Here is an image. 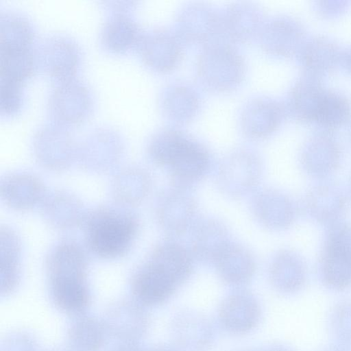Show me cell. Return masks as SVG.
Masks as SVG:
<instances>
[{
  "label": "cell",
  "instance_id": "cell-1",
  "mask_svg": "<svg viewBox=\"0 0 351 351\" xmlns=\"http://www.w3.org/2000/svg\"><path fill=\"white\" fill-rule=\"evenodd\" d=\"M82 225L88 248L105 259L126 254L139 230L136 215L124 206H99L86 213Z\"/></svg>",
  "mask_w": 351,
  "mask_h": 351
},
{
  "label": "cell",
  "instance_id": "cell-2",
  "mask_svg": "<svg viewBox=\"0 0 351 351\" xmlns=\"http://www.w3.org/2000/svg\"><path fill=\"white\" fill-rule=\"evenodd\" d=\"M88 261L85 250L77 242L64 241L56 244L46 260L50 294L64 295L89 289Z\"/></svg>",
  "mask_w": 351,
  "mask_h": 351
},
{
  "label": "cell",
  "instance_id": "cell-3",
  "mask_svg": "<svg viewBox=\"0 0 351 351\" xmlns=\"http://www.w3.org/2000/svg\"><path fill=\"white\" fill-rule=\"evenodd\" d=\"M319 276L327 287L351 286V225L337 222L328 227L319 263Z\"/></svg>",
  "mask_w": 351,
  "mask_h": 351
},
{
  "label": "cell",
  "instance_id": "cell-4",
  "mask_svg": "<svg viewBox=\"0 0 351 351\" xmlns=\"http://www.w3.org/2000/svg\"><path fill=\"white\" fill-rule=\"evenodd\" d=\"M262 173L263 166L258 157L245 152H237L221 162L217 173V183L224 195L239 198L258 185Z\"/></svg>",
  "mask_w": 351,
  "mask_h": 351
},
{
  "label": "cell",
  "instance_id": "cell-5",
  "mask_svg": "<svg viewBox=\"0 0 351 351\" xmlns=\"http://www.w3.org/2000/svg\"><path fill=\"white\" fill-rule=\"evenodd\" d=\"M210 158L199 143L183 134L168 166L173 186L189 189L208 173Z\"/></svg>",
  "mask_w": 351,
  "mask_h": 351
},
{
  "label": "cell",
  "instance_id": "cell-6",
  "mask_svg": "<svg viewBox=\"0 0 351 351\" xmlns=\"http://www.w3.org/2000/svg\"><path fill=\"white\" fill-rule=\"evenodd\" d=\"M196 203L187 189L173 186L162 193L156 206L157 221L171 236H180L191 227L196 215Z\"/></svg>",
  "mask_w": 351,
  "mask_h": 351
},
{
  "label": "cell",
  "instance_id": "cell-7",
  "mask_svg": "<svg viewBox=\"0 0 351 351\" xmlns=\"http://www.w3.org/2000/svg\"><path fill=\"white\" fill-rule=\"evenodd\" d=\"M179 287L160 266L148 259L132 277L134 300L143 306H154L168 300Z\"/></svg>",
  "mask_w": 351,
  "mask_h": 351
},
{
  "label": "cell",
  "instance_id": "cell-8",
  "mask_svg": "<svg viewBox=\"0 0 351 351\" xmlns=\"http://www.w3.org/2000/svg\"><path fill=\"white\" fill-rule=\"evenodd\" d=\"M103 322L108 334L125 343H135L146 333L149 318L136 301L121 300L108 308Z\"/></svg>",
  "mask_w": 351,
  "mask_h": 351
},
{
  "label": "cell",
  "instance_id": "cell-9",
  "mask_svg": "<svg viewBox=\"0 0 351 351\" xmlns=\"http://www.w3.org/2000/svg\"><path fill=\"white\" fill-rule=\"evenodd\" d=\"M348 206V197L341 187L319 183L308 191L303 200L306 215L316 222L330 226L340 221Z\"/></svg>",
  "mask_w": 351,
  "mask_h": 351
},
{
  "label": "cell",
  "instance_id": "cell-10",
  "mask_svg": "<svg viewBox=\"0 0 351 351\" xmlns=\"http://www.w3.org/2000/svg\"><path fill=\"white\" fill-rule=\"evenodd\" d=\"M252 210L263 226L272 230L288 228L296 216V207L291 199L273 189H263L254 195Z\"/></svg>",
  "mask_w": 351,
  "mask_h": 351
},
{
  "label": "cell",
  "instance_id": "cell-11",
  "mask_svg": "<svg viewBox=\"0 0 351 351\" xmlns=\"http://www.w3.org/2000/svg\"><path fill=\"white\" fill-rule=\"evenodd\" d=\"M171 331L174 343L183 351H205L214 339V328L210 320L191 310L182 311L174 317Z\"/></svg>",
  "mask_w": 351,
  "mask_h": 351
},
{
  "label": "cell",
  "instance_id": "cell-12",
  "mask_svg": "<svg viewBox=\"0 0 351 351\" xmlns=\"http://www.w3.org/2000/svg\"><path fill=\"white\" fill-rule=\"evenodd\" d=\"M218 315L221 324L227 331L242 335L258 325L261 308L252 293L240 291L232 293L223 300Z\"/></svg>",
  "mask_w": 351,
  "mask_h": 351
},
{
  "label": "cell",
  "instance_id": "cell-13",
  "mask_svg": "<svg viewBox=\"0 0 351 351\" xmlns=\"http://www.w3.org/2000/svg\"><path fill=\"white\" fill-rule=\"evenodd\" d=\"M340 160L339 145L326 134H319L309 139L300 156L303 171L316 178H324L332 174L338 168Z\"/></svg>",
  "mask_w": 351,
  "mask_h": 351
},
{
  "label": "cell",
  "instance_id": "cell-14",
  "mask_svg": "<svg viewBox=\"0 0 351 351\" xmlns=\"http://www.w3.org/2000/svg\"><path fill=\"white\" fill-rule=\"evenodd\" d=\"M46 195L43 183L30 173H12L1 180V199L8 206L16 210L34 208L42 204Z\"/></svg>",
  "mask_w": 351,
  "mask_h": 351
},
{
  "label": "cell",
  "instance_id": "cell-15",
  "mask_svg": "<svg viewBox=\"0 0 351 351\" xmlns=\"http://www.w3.org/2000/svg\"><path fill=\"white\" fill-rule=\"evenodd\" d=\"M269 276L272 286L279 292L292 293L300 290L306 279V267L301 256L283 250L272 258Z\"/></svg>",
  "mask_w": 351,
  "mask_h": 351
},
{
  "label": "cell",
  "instance_id": "cell-16",
  "mask_svg": "<svg viewBox=\"0 0 351 351\" xmlns=\"http://www.w3.org/2000/svg\"><path fill=\"white\" fill-rule=\"evenodd\" d=\"M230 243L229 232L222 222L213 218L206 219L194 228L191 253L203 263L214 264Z\"/></svg>",
  "mask_w": 351,
  "mask_h": 351
},
{
  "label": "cell",
  "instance_id": "cell-17",
  "mask_svg": "<svg viewBox=\"0 0 351 351\" xmlns=\"http://www.w3.org/2000/svg\"><path fill=\"white\" fill-rule=\"evenodd\" d=\"M41 206L45 221L58 229H68L82 224L86 214L82 202L65 191L47 193Z\"/></svg>",
  "mask_w": 351,
  "mask_h": 351
},
{
  "label": "cell",
  "instance_id": "cell-18",
  "mask_svg": "<svg viewBox=\"0 0 351 351\" xmlns=\"http://www.w3.org/2000/svg\"><path fill=\"white\" fill-rule=\"evenodd\" d=\"M221 279L230 285L249 282L256 270L254 258L245 247L230 243L214 263Z\"/></svg>",
  "mask_w": 351,
  "mask_h": 351
},
{
  "label": "cell",
  "instance_id": "cell-19",
  "mask_svg": "<svg viewBox=\"0 0 351 351\" xmlns=\"http://www.w3.org/2000/svg\"><path fill=\"white\" fill-rule=\"evenodd\" d=\"M149 260L160 266L180 286L191 276L193 270V256L182 245L167 241L157 245Z\"/></svg>",
  "mask_w": 351,
  "mask_h": 351
},
{
  "label": "cell",
  "instance_id": "cell-20",
  "mask_svg": "<svg viewBox=\"0 0 351 351\" xmlns=\"http://www.w3.org/2000/svg\"><path fill=\"white\" fill-rule=\"evenodd\" d=\"M1 293L8 295L14 291L21 279V241L16 232L6 226L1 227Z\"/></svg>",
  "mask_w": 351,
  "mask_h": 351
},
{
  "label": "cell",
  "instance_id": "cell-21",
  "mask_svg": "<svg viewBox=\"0 0 351 351\" xmlns=\"http://www.w3.org/2000/svg\"><path fill=\"white\" fill-rule=\"evenodd\" d=\"M151 178L143 169L131 167L120 171L112 182V194L123 206L136 205L143 201L151 189Z\"/></svg>",
  "mask_w": 351,
  "mask_h": 351
},
{
  "label": "cell",
  "instance_id": "cell-22",
  "mask_svg": "<svg viewBox=\"0 0 351 351\" xmlns=\"http://www.w3.org/2000/svg\"><path fill=\"white\" fill-rule=\"evenodd\" d=\"M108 335L103 321L91 316H80L69 328L68 344L72 351H99Z\"/></svg>",
  "mask_w": 351,
  "mask_h": 351
},
{
  "label": "cell",
  "instance_id": "cell-23",
  "mask_svg": "<svg viewBox=\"0 0 351 351\" xmlns=\"http://www.w3.org/2000/svg\"><path fill=\"white\" fill-rule=\"evenodd\" d=\"M350 113V103L346 96L335 91L325 90L314 120L325 126L335 127L347 121Z\"/></svg>",
  "mask_w": 351,
  "mask_h": 351
},
{
  "label": "cell",
  "instance_id": "cell-24",
  "mask_svg": "<svg viewBox=\"0 0 351 351\" xmlns=\"http://www.w3.org/2000/svg\"><path fill=\"white\" fill-rule=\"evenodd\" d=\"M2 80L21 83L34 69V58L27 47L1 49Z\"/></svg>",
  "mask_w": 351,
  "mask_h": 351
},
{
  "label": "cell",
  "instance_id": "cell-25",
  "mask_svg": "<svg viewBox=\"0 0 351 351\" xmlns=\"http://www.w3.org/2000/svg\"><path fill=\"white\" fill-rule=\"evenodd\" d=\"M325 89L317 82L304 80L294 88L291 104L296 115L305 120H314Z\"/></svg>",
  "mask_w": 351,
  "mask_h": 351
},
{
  "label": "cell",
  "instance_id": "cell-26",
  "mask_svg": "<svg viewBox=\"0 0 351 351\" xmlns=\"http://www.w3.org/2000/svg\"><path fill=\"white\" fill-rule=\"evenodd\" d=\"M134 24L124 16H117L104 28L103 40L109 49L120 51L128 49L136 38Z\"/></svg>",
  "mask_w": 351,
  "mask_h": 351
},
{
  "label": "cell",
  "instance_id": "cell-27",
  "mask_svg": "<svg viewBox=\"0 0 351 351\" xmlns=\"http://www.w3.org/2000/svg\"><path fill=\"white\" fill-rule=\"evenodd\" d=\"M337 56V49L334 43L324 38H317L306 46L304 61L310 69L317 71L332 67Z\"/></svg>",
  "mask_w": 351,
  "mask_h": 351
},
{
  "label": "cell",
  "instance_id": "cell-28",
  "mask_svg": "<svg viewBox=\"0 0 351 351\" xmlns=\"http://www.w3.org/2000/svg\"><path fill=\"white\" fill-rule=\"evenodd\" d=\"M20 16H5L1 24V49L27 47L30 27Z\"/></svg>",
  "mask_w": 351,
  "mask_h": 351
},
{
  "label": "cell",
  "instance_id": "cell-29",
  "mask_svg": "<svg viewBox=\"0 0 351 351\" xmlns=\"http://www.w3.org/2000/svg\"><path fill=\"white\" fill-rule=\"evenodd\" d=\"M332 329L342 340L351 342V301L339 304L332 313Z\"/></svg>",
  "mask_w": 351,
  "mask_h": 351
},
{
  "label": "cell",
  "instance_id": "cell-30",
  "mask_svg": "<svg viewBox=\"0 0 351 351\" xmlns=\"http://www.w3.org/2000/svg\"><path fill=\"white\" fill-rule=\"evenodd\" d=\"M21 101V83L1 79V109L5 113L16 111Z\"/></svg>",
  "mask_w": 351,
  "mask_h": 351
},
{
  "label": "cell",
  "instance_id": "cell-31",
  "mask_svg": "<svg viewBox=\"0 0 351 351\" xmlns=\"http://www.w3.org/2000/svg\"><path fill=\"white\" fill-rule=\"evenodd\" d=\"M1 351H36V343L27 335L15 333L5 339Z\"/></svg>",
  "mask_w": 351,
  "mask_h": 351
},
{
  "label": "cell",
  "instance_id": "cell-32",
  "mask_svg": "<svg viewBox=\"0 0 351 351\" xmlns=\"http://www.w3.org/2000/svg\"><path fill=\"white\" fill-rule=\"evenodd\" d=\"M112 351H146L137 347L135 343H124Z\"/></svg>",
  "mask_w": 351,
  "mask_h": 351
},
{
  "label": "cell",
  "instance_id": "cell-33",
  "mask_svg": "<svg viewBox=\"0 0 351 351\" xmlns=\"http://www.w3.org/2000/svg\"><path fill=\"white\" fill-rule=\"evenodd\" d=\"M146 351H176L174 349L166 347H158L146 350Z\"/></svg>",
  "mask_w": 351,
  "mask_h": 351
},
{
  "label": "cell",
  "instance_id": "cell-34",
  "mask_svg": "<svg viewBox=\"0 0 351 351\" xmlns=\"http://www.w3.org/2000/svg\"><path fill=\"white\" fill-rule=\"evenodd\" d=\"M264 351H291V350H289L285 348H282V347H275V348L267 349Z\"/></svg>",
  "mask_w": 351,
  "mask_h": 351
},
{
  "label": "cell",
  "instance_id": "cell-35",
  "mask_svg": "<svg viewBox=\"0 0 351 351\" xmlns=\"http://www.w3.org/2000/svg\"><path fill=\"white\" fill-rule=\"evenodd\" d=\"M323 351H346L343 348L340 347H330L324 350Z\"/></svg>",
  "mask_w": 351,
  "mask_h": 351
},
{
  "label": "cell",
  "instance_id": "cell-36",
  "mask_svg": "<svg viewBox=\"0 0 351 351\" xmlns=\"http://www.w3.org/2000/svg\"><path fill=\"white\" fill-rule=\"evenodd\" d=\"M348 62H349V66L351 68V53L349 55V58H348Z\"/></svg>",
  "mask_w": 351,
  "mask_h": 351
},
{
  "label": "cell",
  "instance_id": "cell-37",
  "mask_svg": "<svg viewBox=\"0 0 351 351\" xmlns=\"http://www.w3.org/2000/svg\"><path fill=\"white\" fill-rule=\"evenodd\" d=\"M350 189L351 191V176H350Z\"/></svg>",
  "mask_w": 351,
  "mask_h": 351
}]
</instances>
